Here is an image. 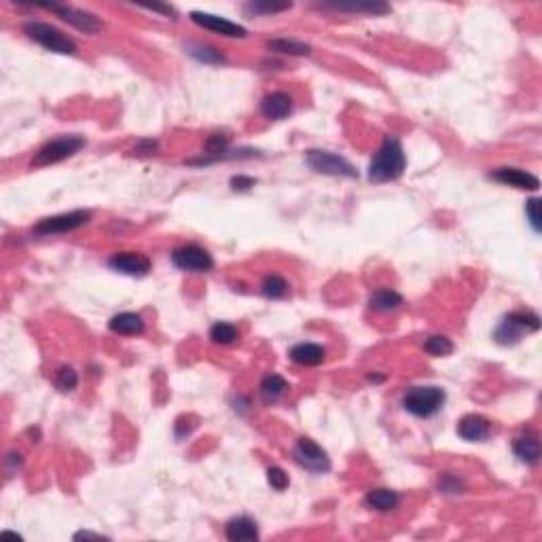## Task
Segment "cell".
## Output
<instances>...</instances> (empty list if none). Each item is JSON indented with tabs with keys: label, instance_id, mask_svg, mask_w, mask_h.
<instances>
[{
	"label": "cell",
	"instance_id": "cell-1",
	"mask_svg": "<svg viewBox=\"0 0 542 542\" xmlns=\"http://www.w3.org/2000/svg\"><path fill=\"white\" fill-rule=\"evenodd\" d=\"M406 157L403 144L399 138L388 136L382 144V148L375 153V157L369 163V180L371 182H388L401 178L405 172Z\"/></svg>",
	"mask_w": 542,
	"mask_h": 542
},
{
	"label": "cell",
	"instance_id": "cell-2",
	"mask_svg": "<svg viewBox=\"0 0 542 542\" xmlns=\"http://www.w3.org/2000/svg\"><path fill=\"white\" fill-rule=\"evenodd\" d=\"M541 328V318L534 311H513L509 314L494 333V339L502 345H513L524 339V335L536 333Z\"/></svg>",
	"mask_w": 542,
	"mask_h": 542
},
{
	"label": "cell",
	"instance_id": "cell-3",
	"mask_svg": "<svg viewBox=\"0 0 542 542\" xmlns=\"http://www.w3.org/2000/svg\"><path fill=\"white\" fill-rule=\"evenodd\" d=\"M23 32L28 34V38H32L34 43L43 45L45 49L53 51V53H62V55H74L77 53V45L72 38H68L62 30H57L51 23H43V21H28L23 26Z\"/></svg>",
	"mask_w": 542,
	"mask_h": 542
},
{
	"label": "cell",
	"instance_id": "cell-4",
	"mask_svg": "<svg viewBox=\"0 0 542 542\" xmlns=\"http://www.w3.org/2000/svg\"><path fill=\"white\" fill-rule=\"evenodd\" d=\"M445 405V390L436 386H419L406 390L403 397V406L415 417H430Z\"/></svg>",
	"mask_w": 542,
	"mask_h": 542
},
{
	"label": "cell",
	"instance_id": "cell-5",
	"mask_svg": "<svg viewBox=\"0 0 542 542\" xmlns=\"http://www.w3.org/2000/svg\"><path fill=\"white\" fill-rule=\"evenodd\" d=\"M85 146V140L81 136H62V138H55L51 142H47L32 159V167H45V165H53V163H60L72 155H77L81 148Z\"/></svg>",
	"mask_w": 542,
	"mask_h": 542
},
{
	"label": "cell",
	"instance_id": "cell-6",
	"mask_svg": "<svg viewBox=\"0 0 542 542\" xmlns=\"http://www.w3.org/2000/svg\"><path fill=\"white\" fill-rule=\"evenodd\" d=\"M305 161L307 165L318 172V174H326V176H345V178H356L358 172L356 167L343 159L341 155L328 153V150H307L305 153Z\"/></svg>",
	"mask_w": 542,
	"mask_h": 542
},
{
	"label": "cell",
	"instance_id": "cell-7",
	"mask_svg": "<svg viewBox=\"0 0 542 542\" xmlns=\"http://www.w3.org/2000/svg\"><path fill=\"white\" fill-rule=\"evenodd\" d=\"M92 212L85 210H74V212H66V214H57V216H49L43 219L40 223H36L34 233L36 236H55V233H68L74 229H81L89 223Z\"/></svg>",
	"mask_w": 542,
	"mask_h": 542
},
{
	"label": "cell",
	"instance_id": "cell-8",
	"mask_svg": "<svg viewBox=\"0 0 542 542\" xmlns=\"http://www.w3.org/2000/svg\"><path fill=\"white\" fill-rule=\"evenodd\" d=\"M294 460L305 468V470H311V472H326L331 468V458L328 453L318 445L314 443L311 438H299L297 445H294V451H292Z\"/></svg>",
	"mask_w": 542,
	"mask_h": 542
},
{
	"label": "cell",
	"instance_id": "cell-9",
	"mask_svg": "<svg viewBox=\"0 0 542 542\" xmlns=\"http://www.w3.org/2000/svg\"><path fill=\"white\" fill-rule=\"evenodd\" d=\"M172 263L182 271H195L204 273L214 267L212 255L201 246H182L172 253Z\"/></svg>",
	"mask_w": 542,
	"mask_h": 542
},
{
	"label": "cell",
	"instance_id": "cell-10",
	"mask_svg": "<svg viewBox=\"0 0 542 542\" xmlns=\"http://www.w3.org/2000/svg\"><path fill=\"white\" fill-rule=\"evenodd\" d=\"M45 9H51L60 19H64L66 23L74 26L77 30L85 32V34H96L102 30V21L94 15L87 13L83 9H74V6H64V4H43Z\"/></svg>",
	"mask_w": 542,
	"mask_h": 542
},
{
	"label": "cell",
	"instance_id": "cell-11",
	"mask_svg": "<svg viewBox=\"0 0 542 542\" xmlns=\"http://www.w3.org/2000/svg\"><path fill=\"white\" fill-rule=\"evenodd\" d=\"M191 19L210 30V32H216V34H223L227 38H246L248 36V30L240 23H233L225 17H219V15H212V13H201V11H193L191 13Z\"/></svg>",
	"mask_w": 542,
	"mask_h": 542
},
{
	"label": "cell",
	"instance_id": "cell-12",
	"mask_svg": "<svg viewBox=\"0 0 542 542\" xmlns=\"http://www.w3.org/2000/svg\"><path fill=\"white\" fill-rule=\"evenodd\" d=\"M490 178H494L500 184H509V187H515L521 191H538V187H541V180L534 174L519 170V167H500V170L492 172Z\"/></svg>",
	"mask_w": 542,
	"mask_h": 542
},
{
	"label": "cell",
	"instance_id": "cell-13",
	"mask_svg": "<svg viewBox=\"0 0 542 542\" xmlns=\"http://www.w3.org/2000/svg\"><path fill=\"white\" fill-rule=\"evenodd\" d=\"M109 267L132 277H142L150 271V261L140 253H117L109 259Z\"/></svg>",
	"mask_w": 542,
	"mask_h": 542
},
{
	"label": "cell",
	"instance_id": "cell-14",
	"mask_svg": "<svg viewBox=\"0 0 542 542\" xmlns=\"http://www.w3.org/2000/svg\"><path fill=\"white\" fill-rule=\"evenodd\" d=\"M294 109V100L290 94L286 92H273L270 96L263 98L261 102V113L263 117L267 119H273V121H280V119H286Z\"/></svg>",
	"mask_w": 542,
	"mask_h": 542
},
{
	"label": "cell",
	"instance_id": "cell-15",
	"mask_svg": "<svg viewBox=\"0 0 542 542\" xmlns=\"http://www.w3.org/2000/svg\"><path fill=\"white\" fill-rule=\"evenodd\" d=\"M490 432H492V424L483 415H466L458 424V434L464 441H470V443L485 441L490 436Z\"/></svg>",
	"mask_w": 542,
	"mask_h": 542
},
{
	"label": "cell",
	"instance_id": "cell-16",
	"mask_svg": "<svg viewBox=\"0 0 542 542\" xmlns=\"http://www.w3.org/2000/svg\"><path fill=\"white\" fill-rule=\"evenodd\" d=\"M225 534L231 542L257 541L259 538V528H257V521L250 519V517H233L225 526Z\"/></svg>",
	"mask_w": 542,
	"mask_h": 542
},
{
	"label": "cell",
	"instance_id": "cell-17",
	"mask_svg": "<svg viewBox=\"0 0 542 542\" xmlns=\"http://www.w3.org/2000/svg\"><path fill=\"white\" fill-rule=\"evenodd\" d=\"M324 356H326V352L318 343H297L290 350V358L303 367H318L324 363Z\"/></svg>",
	"mask_w": 542,
	"mask_h": 542
},
{
	"label": "cell",
	"instance_id": "cell-18",
	"mask_svg": "<svg viewBox=\"0 0 542 542\" xmlns=\"http://www.w3.org/2000/svg\"><path fill=\"white\" fill-rule=\"evenodd\" d=\"M109 328L117 335H140L144 331V320L140 314L123 311V314H117L115 318H111Z\"/></svg>",
	"mask_w": 542,
	"mask_h": 542
},
{
	"label": "cell",
	"instance_id": "cell-19",
	"mask_svg": "<svg viewBox=\"0 0 542 542\" xmlns=\"http://www.w3.org/2000/svg\"><path fill=\"white\" fill-rule=\"evenodd\" d=\"M403 305V297L390 288H380L369 297V307L375 311H394Z\"/></svg>",
	"mask_w": 542,
	"mask_h": 542
},
{
	"label": "cell",
	"instance_id": "cell-20",
	"mask_svg": "<svg viewBox=\"0 0 542 542\" xmlns=\"http://www.w3.org/2000/svg\"><path fill=\"white\" fill-rule=\"evenodd\" d=\"M513 451L515 455L526 462V464H536L541 458V443L536 436H519L513 443Z\"/></svg>",
	"mask_w": 542,
	"mask_h": 542
},
{
	"label": "cell",
	"instance_id": "cell-21",
	"mask_svg": "<svg viewBox=\"0 0 542 542\" xmlns=\"http://www.w3.org/2000/svg\"><path fill=\"white\" fill-rule=\"evenodd\" d=\"M399 502H401V498L392 490H371L367 494V504L375 511H382V513L394 511L399 507Z\"/></svg>",
	"mask_w": 542,
	"mask_h": 542
},
{
	"label": "cell",
	"instance_id": "cell-22",
	"mask_svg": "<svg viewBox=\"0 0 542 542\" xmlns=\"http://www.w3.org/2000/svg\"><path fill=\"white\" fill-rule=\"evenodd\" d=\"M259 390H261V397H263L265 403H273V401H277V399L288 390V382H286L282 375L271 373L267 377H263Z\"/></svg>",
	"mask_w": 542,
	"mask_h": 542
},
{
	"label": "cell",
	"instance_id": "cell-23",
	"mask_svg": "<svg viewBox=\"0 0 542 542\" xmlns=\"http://www.w3.org/2000/svg\"><path fill=\"white\" fill-rule=\"evenodd\" d=\"M267 49L273 53H284V55H309L311 47L301 43V40H292V38H273L267 43Z\"/></svg>",
	"mask_w": 542,
	"mask_h": 542
},
{
	"label": "cell",
	"instance_id": "cell-24",
	"mask_svg": "<svg viewBox=\"0 0 542 542\" xmlns=\"http://www.w3.org/2000/svg\"><path fill=\"white\" fill-rule=\"evenodd\" d=\"M261 292L267 297V299H284L288 294V282L282 277V275H275L271 273L263 280V286H261Z\"/></svg>",
	"mask_w": 542,
	"mask_h": 542
},
{
	"label": "cell",
	"instance_id": "cell-25",
	"mask_svg": "<svg viewBox=\"0 0 542 542\" xmlns=\"http://www.w3.org/2000/svg\"><path fill=\"white\" fill-rule=\"evenodd\" d=\"M210 339L219 345H229L238 339V328L229 322H216L210 328Z\"/></svg>",
	"mask_w": 542,
	"mask_h": 542
},
{
	"label": "cell",
	"instance_id": "cell-26",
	"mask_svg": "<svg viewBox=\"0 0 542 542\" xmlns=\"http://www.w3.org/2000/svg\"><path fill=\"white\" fill-rule=\"evenodd\" d=\"M424 350L430 356H449L453 352V343H451V339H447L443 335H432V337L426 339Z\"/></svg>",
	"mask_w": 542,
	"mask_h": 542
},
{
	"label": "cell",
	"instance_id": "cell-27",
	"mask_svg": "<svg viewBox=\"0 0 542 542\" xmlns=\"http://www.w3.org/2000/svg\"><path fill=\"white\" fill-rule=\"evenodd\" d=\"M335 11H348V13H373V15H384L390 11L388 4L384 2H369V4H331Z\"/></svg>",
	"mask_w": 542,
	"mask_h": 542
},
{
	"label": "cell",
	"instance_id": "cell-28",
	"mask_svg": "<svg viewBox=\"0 0 542 542\" xmlns=\"http://www.w3.org/2000/svg\"><path fill=\"white\" fill-rule=\"evenodd\" d=\"M292 9V2H248L246 4V13L253 15H273V13H282Z\"/></svg>",
	"mask_w": 542,
	"mask_h": 542
},
{
	"label": "cell",
	"instance_id": "cell-29",
	"mask_svg": "<svg viewBox=\"0 0 542 542\" xmlns=\"http://www.w3.org/2000/svg\"><path fill=\"white\" fill-rule=\"evenodd\" d=\"M79 384V375L74 373L72 367H60V371L55 373V386L62 390V392H70L74 390Z\"/></svg>",
	"mask_w": 542,
	"mask_h": 542
},
{
	"label": "cell",
	"instance_id": "cell-30",
	"mask_svg": "<svg viewBox=\"0 0 542 542\" xmlns=\"http://www.w3.org/2000/svg\"><path fill=\"white\" fill-rule=\"evenodd\" d=\"M191 55H193L195 60L204 62V64H221V62H225L223 53L216 51V49H212V47H195V49L191 51Z\"/></svg>",
	"mask_w": 542,
	"mask_h": 542
},
{
	"label": "cell",
	"instance_id": "cell-31",
	"mask_svg": "<svg viewBox=\"0 0 542 542\" xmlns=\"http://www.w3.org/2000/svg\"><path fill=\"white\" fill-rule=\"evenodd\" d=\"M267 481H270V485L273 490H277V492H284L286 487H288V475L280 468V466H271L270 470H267Z\"/></svg>",
	"mask_w": 542,
	"mask_h": 542
},
{
	"label": "cell",
	"instance_id": "cell-32",
	"mask_svg": "<svg viewBox=\"0 0 542 542\" xmlns=\"http://www.w3.org/2000/svg\"><path fill=\"white\" fill-rule=\"evenodd\" d=\"M538 208H541V201L534 197V199H530L528 204H526V214H528V221H530V225H532V229L538 233L541 231V212H538Z\"/></svg>",
	"mask_w": 542,
	"mask_h": 542
},
{
	"label": "cell",
	"instance_id": "cell-33",
	"mask_svg": "<svg viewBox=\"0 0 542 542\" xmlns=\"http://www.w3.org/2000/svg\"><path fill=\"white\" fill-rule=\"evenodd\" d=\"M460 487H462L460 479H455L451 475H443L438 479V490H443L445 494H455V492H460Z\"/></svg>",
	"mask_w": 542,
	"mask_h": 542
},
{
	"label": "cell",
	"instance_id": "cell-34",
	"mask_svg": "<svg viewBox=\"0 0 542 542\" xmlns=\"http://www.w3.org/2000/svg\"><path fill=\"white\" fill-rule=\"evenodd\" d=\"M257 184V180L255 178H250V176H233L231 178V187L236 189V191H248V189H253Z\"/></svg>",
	"mask_w": 542,
	"mask_h": 542
},
{
	"label": "cell",
	"instance_id": "cell-35",
	"mask_svg": "<svg viewBox=\"0 0 542 542\" xmlns=\"http://www.w3.org/2000/svg\"><path fill=\"white\" fill-rule=\"evenodd\" d=\"M155 148H157V142H153V140H142V142L136 146V153H138V155H150Z\"/></svg>",
	"mask_w": 542,
	"mask_h": 542
},
{
	"label": "cell",
	"instance_id": "cell-36",
	"mask_svg": "<svg viewBox=\"0 0 542 542\" xmlns=\"http://www.w3.org/2000/svg\"><path fill=\"white\" fill-rule=\"evenodd\" d=\"M144 9H148V11H159V13H163V15L176 17V11H174L172 6H167V4H148V6H144Z\"/></svg>",
	"mask_w": 542,
	"mask_h": 542
},
{
	"label": "cell",
	"instance_id": "cell-37",
	"mask_svg": "<svg viewBox=\"0 0 542 542\" xmlns=\"http://www.w3.org/2000/svg\"><path fill=\"white\" fill-rule=\"evenodd\" d=\"M83 538H102V534H94V532H87V530H83V532H77L74 534V541H83Z\"/></svg>",
	"mask_w": 542,
	"mask_h": 542
}]
</instances>
